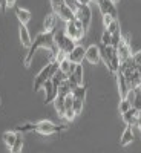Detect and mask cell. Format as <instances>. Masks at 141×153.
<instances>
[{"instance_id": "cell-22", "label": "cell", "mask_w": 141, "mask_h": 153, "mask_svg": "<svg viewBox=\"0 0 141 153\" xmlns=\"http://www.w3.org/2000/svg\"><path fill=\"white\" fill-rule=\"evenodd\" d=\"M17 132L14 130V132H5L3 133V141H5V144L11 149L12 146H14V143H16V139H17Z\"/></svg>"}, {"instance_id": "cell-3", "label": "cell", "mask_w": 141, "mask_h": 153, "mask_svg": "<svg viewBox=\"0 0 141 153\" xmlns=\"http://www.w3.org/2000/svg\"><path fill=\"white\" fill-rule=\"evenodd\" d=\"M52 38H54V45H55L57 51L65 52L66 57H68L69 52H72V49L75 48V42L71 40V38H69L65 32H63V31H55L54 35H52Z\"/></svg>"}, {"instance_id": "cell-2", "label": "cell", "mask_w": 141, "mask_h": 153, "mask_svg": "<svg viewBox=\"0 0 141 153\" xmlns=\"http://www.w3.org/2000/svg\"><path fill=\"white\" fill-rule=\"evenodd\" d=\"M57 71H58V63H57L55 60H51L48 65H46L40 72H38V75L34 78V91L37 92V91H40V89H43V84H45L48 80L52 78Z\"/></svg>"}, {"instance_id": "cell-19", "label": "cell", "mask_w": 141, "mask_h": 153, "mask_svg": "<svg viewBox=\"0 0 141 153\" xmlns=\"http://www.w3.org/2000/svg\"><path fill=\"white\" fill-rule=\"evenodd\" d=\"M75 66H77L75 63H71L68 58H65V60H63L60 65H58V71H61L63 74H66V75L69 76V75L75 71Z\"/></svg>"}, {"instance_id": "cell-6", "label": "cell", "mask_w": 141, "mask_h": 153, "mask_svg": "<svg viewBox=\"0 0 141 153\" xmlns=\"http://www.w3.org/2000/svg\"><path fill=\"white\" fill-rule=\"evenodd\" d=\"M66 130V126L65 124H54L51 121H40L35 124V132L42 133V135H52V133H58V132H63Z\"/></svg>"}, {"instance_id": "cell-11", "label": "cell", "mask_w": 141, "mask_h": 153, "mask_svg": "<svg viewBox=\"0 0 141 153\" xmlns=\"http://www.w3.org/2000/svg\"><path fill=\"white\" fill-rule=\"evenodd\" d=\"M43 89H45V103H46V104L54 103V100L57 98V89L54 87L52 81L48 80V81L43 84Z\"/></svg>"}, {"instance_id": "cell-18", "label": "cell", "mask_w": 141, "mask_h": 153, "mask_svg": "<svg viewBox=\"0 0 141 153\" xmlns=\"http://www.w3.org/2000/svg\"><path fill=\"white\" fill-rule=\"evenodd\" d=\"M132 141H134V130H132V126H127L126 130L121 135V138H120V144L124 147V146L132 144Z\"/></svg>"}, {"instance_id": "cell-37", "label": "cell", "mask_w": 141, "mask_h": 153, "mask_svg": "<svg viewBox=\"0 0 141 153\" xmlns=\"http://www.w3.org/2000/svg\"><path fill=\"white\" fill-rule=\"evenodd\" d=\"M16 2H17V0H6V6H8V8L14 6V5H16Z\"/></svg>"}, {"instance_id": "cell-24", "label": "cell", "mask_w": 141, "mask_h": 153, "mask_svg": "<svg viewBox=\"0 0 141 153\" xmlns=\"http://www.w3.org/2000/svg\"><path fill=\"white\" fill-rule=\"evenodd\" d=\"M22 147H23V136H22V133H19L14 146H12L9 150H11V153H22Z\"/></svg>"}, {"instance_id": "cell-5", "label": "cell", "mask_w": 141, "mask_h": 153, "mask_svg": "<svg viewBox=\"0 0 141 153\" xmlns=\"http://www.w3.org/2000/svg\"><path fill=\"white\" fill-rule=\"evenodd\" d=\"M75 19L80 20L83 23L84 29L89 28V25H91V20H92V12H91V8H89V5H80L75 2Z\"/></svg>"}, {"instance_id": "cell-10", "label": "cell", "mask_w": 141, "mask_h": 153, "mask_svg": "<svg viewBox=\"0 0 141 153\" xmlns=\"http://www.w3.org/2000/svg\"><path fill=\"white\" fill-rule=\"evenodd\" d=\"M84 54H86V49L80 45H75V48L72 49V52L68 54V60L71 63H75V65H81L83 60H84Z\"/></svg>"}, {"instance_id": "cell-39", "label": "cell", "mask_w": 141, "mask_h": 153, "mask_svg": "<svg viewBox=\"0 0 141 153\" xmlns=\"http://www.w3.org/2000/svg\"><path fill=\"white\" fill-rule=\"evenodd\" d=\"M112 2H113V3H118V2H120V0H112Z\"/></svg>"}, {"instance_id": "cell-1", "label": "cell", "mask_w": 141, "mask_h": 153, "mask_svg": "<svg viewBox=\"0 0 141 153\" xmlns=\"http://www.w3.org/2000/svg\"><path fill=\"white\" fill-rule=\"evenodd\" d=\"M52 32H40L35 38H34V42H32V45L28 48V54H26V57L23 58V65L25 66H29L31 65V61H32V58H34V55H35V52L40 48H46V49H49V52H52V57L57 54V48H55V45H54V38H52Z\"/></svg>"}, {"instance_id": "cell-25", "label": "cell", "mask_w": 141, "mask_h": 153, "mask_svg": "<svg viewBox=\"0 0 141 153\" xmlns=\"http://www.w3.org/2000/svg\"><path fill=\"white\" fill-rule=\"evenodd\" d=\"M35 132V124H31V123H26V124H20L16 127V132L17 133H25V132Z\"/></svg>"}, {"instance_id": "cell-4", "label": "cell", "mask_w": 141, "mask_h": 153, "mask_svg": "<svg viewBox=\"0 0 141 153\" xmlns=\"http://www.w3.org/2000/svg\"><path fill=\"white\" fill-rule=\"evenodd\" d=\"M65 34L71 38V40H74V42H80L81 38L84 37V34H86V29H84V26H83V23L80 22V20H71V22H68L66 23V31H65Z\"/></svg>"}, {"instance_id": "cell-26", "label": "cell", "mask_w": 141, "mask_h": 153, "mask_svg": "<svg viewBox=\"0 0 141 153\" xmlns=\"http://www.w3.org/2000/svg\"><path fill=\"white\" fill-rule=\"evenodd\" d=\"M72 95L75 97V98H86V87L84 86H78L77 89H74L72 91Z\"/></svg>"}, {"instance_id": "cell-28", "label": "cell", "mask_w": 141, "mask_h": 153, "mask_svg": "<svg viewBox=\"0 0 141 153\" xmlns=\"http://www.w3.org/2000/svg\"><path fill=\"white\" fill-rule=\"evenodd\" d=\"M83 103H84L83 98H75V97H74V110H75V113H81V110H83Z\"/></svg>"}, {"instance_id": "cell-27", "label": "cell", "mask_w": 141, "mask_h": 153, "mask_svg": "<svg viewBox=\"0 0 141 153\" xmlns=\"http://www.w3.org/2000/svg\"><path fill=\"white\" fill-rule=\"evenodd\" d=\"M101 46H112V35L107 31H104L101 35Z\"/></svg>"}, {"instance_id": "cell-12", "label": "cell", "mask_w": 141, "mask_h": 153, "mask_svg": "<svg viewBox=\"0 0 141 153\" xmlns=\"http://www.w3.org/2000/svg\"><path fill=\"white\" fill-rule=\"evenodd\" d=\"M115 54H117V49L112 48V46H101L100 48V58L104 61V65L107 68H109V65H110V61H112Z\"/></svg>"}, {"instance_id": "cell-23", "label": "cell", "mask_w": 141, "mask_h": 153, "mask_svg": "<svg viewBox=\"0 0 141 153\" xmlns=\"http://www.w3.org/2000/svg\"><path fill=\"white\" fill-rule=\"evenodd\" d=\"M68 94H72V89H71V86H69L68 80H65V81H61V84L58 86V89H57V95L66 97Z\"/></svg>"}, {"instance_id": "cell-9", "label": "cell", "mask_w": 141, "mask_h": 153, "mask_svg": "<svg viewBox=\"0 0 141 153\" xmlns=\"http://www.w3.org/2000/svg\"><path fill=\"white\" fill-rule=\"evenodd\" d=\"M55 14H57V17L60 19V20H63L65 23H68V22H71V20H75V11H74V8L71 6V5H65V6H61V8H58L57 11H54Z\"/></svg>"}, {"instance_id": "cell-34", "label": "cell", "mask_w": 141, "mask_h": 153, "mask_svg": "<svg viewBox=\"0 0 141 153\" xmlns=\"http://www.w3.org/2000/svg\"><path fill=\"white\" fill-rule=\"evenodd\" d=\"M113 20H117V19H113V17L109 16V14H104V16H103V25H104V28H107Z\"/></svg>"}, {"instance_id": "cell-21", "label": "cell", "mask_w": 141, "mask_h": 153, "mask_svg": "<svg viewBox=\"0 0 141 153\" xmlns=\"http://www.w3.org/2000/svg\"><path fill=\"white\" fill-rule=\"evenodd\" d=\"M54 107H55V110H57V113L60 115V117H63V115H65V110H66V107H65V97L57 95V98L54 100Z\"/></svg>"}, {"instance_id": "cell-14", "label": "cell", "mask_w": 141, "mask_h": 153, "mask_svg": "<svg viewBox=\"0 0 141 153\" xmlns=\"http://www.w3.org/2000/svg\"><path fill=\"white\" fill-rule=\"evenodd\" d=\"M84 60H87L91 65H97V63L100 61V48L95 46V45H91L86 49Z\"/></svg>"}, {"instance_id": "cell-35", "label": "cell", "mask_w": 141, "mask_h": 153, "mask_svg": "<svg viewBox=\"0 0 141 153\" xmlns=\"http://www.w3.org/2000/svg\"><path fill=\"white\" fill-rule=\"evenodd\" d=\"M0 9H2L3 12L8 9V6H6V0H0Z\"/></svg>"}, {"instance_id": "cell-29", "label": "cell", "mask_w": 141, "mask_h": 153, "mask_svg": "<svg viewBox=\"0 0 141 153\" xmlns=\"http://www.w3.org/2000/svg\"><path fill=\"white\" fill-rule=\"evenodd\" d=\"M112 35V48H115L117 49L118 48V45H120V42H121V32L120 31H117V32H113V34H110Z\"/></svg>"}, {"instance_id": "cell-38", "label": "cell", "mask_w": 141, "mask_h": 153, "mask_svg": "<svg viewBox=\"0 0 141 153\" xmlns=\"http://www.w3.org/2000/svg\"><path fill=\"white\" fill-rule=\"evenodd\" d=\"M77 3H80V5H89V2H91V0H75Z\"/></svg>"}, {"instance_id": "cell-32", "label": "cell", "mask_w": 141, "mask_h": 153, "mask_svg": "<svg viewBox=\"0 0 141 153\" xmlns=\"http://www.w3.org/2000/svg\"><path fill=\"white\" fill-rule=\"evenodd\" d=\"M75 110H74V107H71V109H66V112H65V115H63V118L65 120H68V121H72L74 118H75Z\"/></svg>"}, {"instance_id": "cell-31", "label": "cell", "mask_w": 141, "mask_h": 153, "mask_svg": "<svg viewBox=\"0 0 141 153\" xmlns=\"http://www.w3.org/2000/svg\"><path fill=\"white\" fill-rule=\"evenodd\" d=\"M106 31L109 32V34H113V32H117V31H120V23L117 22V20H113L109 26L106 28Z\"/></svg>"}, {"instance_id": "cell-20", "label": "cell", "mask_w": 141, "mask_h": 153, "mask_svg": "<svg viewBox=\"0 0 141 153\" xmlns=\"http://www.w3.org/2000/svg\"><path fill=\"white\" fill-rule=\"evenodd\" d=\"M16 16H17L20 25H26V23L31 20V17H32L31 12H29L28 9H23V8H17V9H16Z\"/></svg>"}, {"instance_id": "cell-7", "label": "cell", "mask_w": 141, "mask_h": 153, "mask_svg": "<svg viewBox=\"0 0 141 153\" xmlns=\"http://www.w3.org/2000/svg\"><path fill=\"white\" fill-rule=\"evenodd\" d=\"M98 3V8L101 11V14H109L112 16L113 19H117L118 16V11H117V6H115V3L112 2V0H97Z\"/></svg>"}, {"instance_id": "cell-13", "label": "cell", "mask_w": 141, "mask_h": 153, "mask_svg": "<svg viewBox=\"0 0 141 153\" xmlns=\"http://www.w3.org/2000/svg\"><path fill=\"white\" fill-rule=\"evenodd\" d=\"M117 84H118V92H120V98L123 100V98H126V95H127V92L131 91V87H129V83H127V80L124 78V75L118 71L117 74Z\"/></svg>"}, {"instance_id": "cell-33", "label": "cell", "mask_w": 141, "mask_h": 153, "mask_svg": "<svg viewBox=\"0 0 141 153\" xmlns=\"http://www.w3.org/2000/svg\"><path fill=\"white\" fill-rule=\"evenodd\" d=\"M66 5V0H51V6H52L54 11H57L58 8L65 6Z\"/></svg>"}, {"instance_id": "cell-36", "label": "cell", "mask_w": 141, "mask_h": 153, "mask_svg": "<svg viewBox=\"0 0 141 153\" xmlns=\"http://www.w3.org/2000/svg\"><path fill=\"white\" fill-rule=\"evenodd\" d=\"M135 126H138V129L141 130V112L138 113V118H137V124Z\"/></svg>"}, {"instance_id": "cell-8", "label": "cell", "mask_w": 141, "mask_h": 153, "mask_svg": "<svg viewBox=\"0 0 141 153\" xmlns=\"http://www.w3.org/2000/svg\"><path fill=\"white\" fill-rule=\"evenodd\" d=\"M117 52H118V57H120V61H124V60H129L132 58V52H131V45H129V37H124L121 38V42L117 48Z\"/></svg>"}, {"instance_id": "cell-17", "label": "cell", "mask_w": 141, "mask_h": 153, "mask_svg": "<svg viewBox=\"0 0 141 153\" xmlns=\"http://www.w3.org/2000/svg\"><path fill=\"white\" fill-rule=\"evenodd\" d=\"M20 42H22V46H25V48H29L32 45V38L29 35L26 25H20Z\"/></svg>"}, {"instance_id": "cell-15", "label": "cell", "mask_w": 141, "mask_h": 153, "mask_svg": "<svg viewBox=\"0 0 141 153\" xmlns=\"http://www.w3.org/2000/svg\"><path fill=\"white\" fill-rule=\"evenodd\" d=\"M57 14L55 12H51V14H48L46 16V19H45V22H43V32H55V23H57Z\"/></svg>"}, {"instance_id": "cell-30", "label": "cell", "mask_w": 141, "mask_h": 153, "mask_svg": "<svg viewBox=\"0 0 141 153\" xmlns=\"http://www.w3.org/2000/svg\"><path fill=\"white\" fill-rule=\"evenodd\" d=\"M132 107V104L129 103V101H127L126 98H123L121 101H120V113H124V112H127Z\"/></svg>"}, {"instance_id": "cell-16", "label": "cell", "mask_w": 141, "mask_h": 153, "mask_svg": "<svg viewBox=\"0 0 141 153\" xmlns=\"http://www.w3.org/2000/svg\"><path fill=\"white\" fill-rule=\"evenodd\" d=\"M138 113H140V110H137V109L131 107L127 112L121 113L123 121H124L127 126H135V124H137V118H138Z\"/></svg>"}]
</instances>
